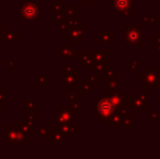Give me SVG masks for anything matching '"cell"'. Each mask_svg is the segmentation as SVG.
I'll use <instances>...</instances> for the list:
<instances>
[{"label": "cell", "mask_w": 160, "mask_h": 159, "mask_svg": "<svg viewBox=\"0 0 160 159\" xmlns=\"http://www.w3.org/2000/svg\"><path fill=\"white\" fill-rule=\"evenodd\" d=\"M114 110V106L111 102V100L108 98H103V99L99 100L98 105H97V113L99 115L100 118L107 119L110 118Z\"/></svg>", "instance_id": "cell-3"}, {"label": "cell", "mask_w": 160, "mask_h": 159, "mask_svg": "<svg viewBox=\"0 0 160 159\" xmlns=\"http://www.w3.org/2000/svg\"><path fill=\"white\" fill-rule=\"evenodd\" d=\"M127 38L128 42H137L139 39H141V33L137 28H133V30H130L127 34Z\"/></svg>", "instance_id": "cell-9"}, {"label": "cell", "mask_w": 160, "mask_h": 159, "mask_svg": "<svg viewBox=\"0 0 160 159\" xmlns=\"http://www.w3.org/2000/svg\"><path fill=\"white\" fill-rule=\"evenodd\" d=\"M6 144H30V133L24 131L20 124H6Z\"/></svg>", "instance_id": "cell-1"}, {"label": "cell", "mask_w": 160, "mask_h": 159, "mask_svg": "<svg viewBox=\"0 0 160 159\" xmlns=\"http://www.w3.org/2000/svg\"><path fill=\"white\" fill-rule=\"evenodd\" d=\"M73 57L70 51V48L65 46H60V59H64V58H71Z\"/></svg>", "instance_id": "cell-13"}, {"label": "cell", "mask_w": 160, "mask_h": 159, "mask_svg": "<svg viewBox=\"0 0 160 159\" xmlns=\"http://www.w3.org/2000/svg\"><path fill=\"white\" fill-rule=\"evenodd\" d=\"M20 38V31L15 30V31H9V32L6 33L3 38V42L9 46V45H13L18 39Z\"/></svg>", "instance_id": "cell-7"}, {"label": "cell", "mask_w": 160, "mask_h": 159, "mask_svg": "<svg viewBox=\"0 0 160 159\" xmlns=\"http://www.w3.org/2000/svg\"><path fill=\"white\" fill-rule=\"evenodd\" d=\"M50 131L51 130L49 127V125H42L38 129V136H39L40 140H47V138H49V135H50Z\"/></svg>", "instance_id": "cell-10"}, {"label": "cell", "mask_w": 160, "mask_h": 159, "mask_svg": "<svg viewBox=\"0 0 160 159\" xmlns=\"http://www.w3.org/2000/svg\"><path fill=\"white\" fill-rule=\"evenodd\" d=\"M67 31H69V25H68V24L65 23V22H63V23H62L61 25H60V34L64 35Z\"/></svg>", "instance_id": "cell-17"}, {"label": "cell", "mask_w": 160, "mask_h": 159, "mask_svg": "<svg viewBox=\"0 0 160 159\" xmlns=\"http://www.w3.org/2000/svg\"><path fill=\"white\" fill-rule=\"evenodd\" d=\"M4 107H6V105H4V102H2V100H0V111L3 110Z\"/></svg>", "instance_id": "cell-19"}, {"label": "cell", "mask_w": 160, "mask_h": 159, "mask_svg": "<svg viewBox=\"0 0 160 159\" xmlns=\"http://www.w3.org/2000/svg\"><path fill=\"white\" fill-rule=\"evenodd\" d=\"M62 6H63V1H61V0H60V1L56 0L52 4H50V6H49V9H50V10H53V11L62 10Z\"/></svg>", "instance_id": "cell-15"}, {"label": "cell", "mask_w": 160, "mask_h": 159, "mask_svg": "<svg viewBox=\"0 0 160 159\" xmlns=\"http://www.w3.org/2000/svg\"><path fill=\"white\" fill-rule=\"evenodd\" d=\"M6 66H8L9 67V69L10 70H14V68H15V63H14V60H6Z\"/></svg>", "instance_id": "cell-18"}, {"label": "cell", "mask_w": 160, "mask_h": 159, "mask_svg": "<svg viewBox=\"0 0 160 159\" xmlns=\"http://www.w3.org/2000/svg\"><path fill=\"white\" fill-rule=\"evenodd\" d=\"M55 115L57 116L56 120L60 121V122H69L74 118L72 110L68 108V106H64V105H60L59 109H56Z\"/></svg>", "instance_id": "cell-5"}, {"label": "cell", "mask_w": 160, "mask_h": 159, "mask_svg": "<svg viewBox=\"0 0 160 159\" xmlns=\"http://www.w3.org/2000/svg\"><path fill=\"white\" fill-rule=\"evenodd\" d=\"M62 20H63V12H62V10L55 11V25H58L59 23H61Z\"/></svg>", "instance_id": "cell-14"}, {"label": "cell", "mask_w": 160, "mask_h": 159, "mask_svg": "<svg viewBox=\"0 0 160 159\" xmlns=\"http://www.w3.org/2000/svg\"><path fill=\"white\" fill-rule=\"evenodd\" d=\"M34 123H35V117L34 113L30 112L28 115L24 116L23 119L19 121V124L21 127L30 134H38V130H34Z\"/></svg>", "instance_id": "cell-4"}, {"label": "cell", "mask_w": 160, "mask_h": 159, "mask_svg": "<svg viewBox=\"0 0 160 159\" xmlns=\"http://www.w3.org/2000/svg\"><path fill=\"white\" fill-rule=\"evenodd\" d=\"M34 84L35 85H48L49 77L46 74H36L34 77Z\"/></svg>", "instance_id": "cell-11"}, {"label": "cell", "mask_w": 160, "mask_h": 159, "mask_svg": "<svg viewBox=\"0 0 160 159\" xmlns=\"http://www.w3.org/2000/svg\"><path fill=\"white\" fill-rule=\"evenodd\" d=\"M25 108L28 109L30 112H33L37 109H39V100L38 99H26L24 102Z\"/></svg>", "instance_id": "cell-8"}, {"label": "cell", "mask_w": 160, "mask_h": 159, "mask_svg": "<svg viewBox=\"0 0 160 159\" xmlns=\"http://www.w3.org/2000/svg\"><path fill=\"white\" fill-rule=\"evenodd\" d=\"M4 21H0V40H3L6 31H4Z\"/></svg>", "instance_id": "cell-16"}, {"label": "cell", "mask_w": 160, "mask_h": 159, "mask_svg": "<svg viewBox=\"0 0 160 159\" xmlns=\"http://www.w3.org/2000/svg\"><path fill=\"white\" fill-rule=\"evenodd\" d=\"M1 15H4V11L2 10L1 8H0V17H1Z\"/></svg>", "instance_id": "cell-20"}, {"label": "cell", "mask_w": 160, "mask_h": 159, "mask_svg": "<svg viewBox=\"0 0 160 159\" xmlns=\"http://www.w3.org/2000/svg\"><path fill=\"white\" fill-rule=\"evenodd\" d=\"M39 6L37 1H20V15L25 21H37Z\"/></svg>", "instance_id": "cell-2"}, {"label": "cell", "mask_w": 160, "mask_h": 159, "mask_svg": "<svg viewBox=\"0 0 160 159\" xmlns=\"http://www.w3.org/2000/svg\"><path fill=\"white\" fill-rule=\"evenodd\" d=\"M67 137H69L68 134L63 133V132L58 129H55L50 131V135H49L48 140L50 144H55V143H63V141Z\"/></svg>", "instance_id": "cell-6"}, {"label": "cell", "mask_w": 160, "mask_h": 159, "mask_svg": "<svg viewBox=\"0 0 160 159\" xmlns=\"http://www.w3.org/2000/svg\"><path fill=\"white\" fill-rule=\"evenodd\" d=\"M114 6L119 11H125L130 6V0H116Z\"/></svg>", "instance_id": "cell-12"}]
</instances>
